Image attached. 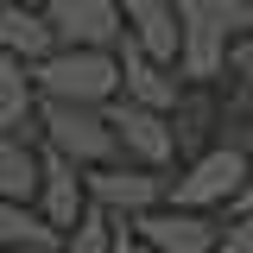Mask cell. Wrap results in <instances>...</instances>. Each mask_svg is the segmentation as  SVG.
I'll use <instances>...</instances> for the list:
<instances>
[{"label":"cell","mask_w":253,"mask_h":253,"mask_svg":"<svg viewBox=\"0 0 253 253\" xmlns=\"http://www.w3.org/2000/svg\"><path fill=\"white\" fill-rule=\"evenodd\" d=\"M38 139L63 152L76 171H101V165H121V146H114V126L101 108H83V101H51L38 95Z\"/></svg>","instance_id":"1"},{"label":"cell","mask_w":253,"mask_h":253,"mask_svg":"<svg viewBox=\"0 0 253 253\" xmlns=\"http://www.w3.org/2000/svg\"><path fill=\"white\" fill-rule=\"evenodd\" d=\"M32 89L51 101H83V108H108L121 95V57L114 51H70L57 44L51 57L32 63Z\"/></svg>","instance_id":"2"},{"label":"cell","mask_w":253,"mask_h":253,"mask_svg":"<svg viewBox=\"0 0 253 253\" xmlns=\"http://www.w3.org/2000/svg\"><path fill=\"white\" fill-rule=\"evenodd\" d=\"M247 171H253V158L247 152H234V146H209V152H196L190 158V171L184 177H171V209H228L234 196H241V184H247Z\"/></svg>","instance_id":"3"},{"label":"cell","mask_w":253,"mask_h":253,"mask_svg":"<svg viewBox=\"0 0 253 253\" xmlns=\"http://www.w3.org/2000/svg\"><path fill=\"white\" fill-rule=\"evenodd\" d=\"M101 114H108V126H114L121 165H146V171H165V165L177 158V139H171V121H165V114L139 108V101H126V95H114Z\"/></svg>","instance_id":"4"},{"label":"cell","mask_w":253,"mask_h":253,"mask_svg":"<svg viewBox=\"0 0 253 253\" xmlns=\"http://www.w3.org/2000/svg\"><path fill=\"white\" fill-rule=\"evenodd\" d=\"M126 234H133L146 253H215L221 221L203 215V209H171V203H158V209H146V215L126 221Z\"/></svg>","instance_id":"5"},{"label":"cell","mask_w":253,"mask_h":253,"mask_svg":"<svg viewBox=\"0 0 253 253\" xmlns=\"http://www.w3.org/2000/svg\"><path fill=\"white\" fill-rule=\"evenodd\" d=\"M83 190H89L95 209H108L114 221H133L146 215V209H158L165 196H171V177L165 171H146V165H101V171H89L83 177Z\"/></svg>","instance_id":"6"},{"label":"cell","mask_w":253,"mask_h":253,"mask_svg":"<svg viewBox=\"0 0 253 253\" xmlns=\"http://www.w3.org/2000/svg\"><path fill=\"white\" fill-rule=\"evenodd\" d=\"M51 32H57V44L70 51H114L121 44V0H32Z\"/></svg>","instance_id":"7"},{"label":"cell","mask_w":253,"mask_h":253,"mask_svg":"<svg viewBox=\"0 0 253 253\" xmlns=\"http://www.w3.org/2000/svg\"><path fill=\"white\" fill-rule=\"evenodd\" d=\"M221 70H228V32L215 26L209 0H177V76L203 89Z\"/></svg>","instance_id":"8"},{"label":"cell","mask_w":253,"mask_h":253,"mask_svg":"<svg viewBox=\"0 0 253 253\" xmlns=\"http://www.w3.org/2000/svg\"><path fill=\"white\" fill-rule=\"evenodd\" d=\"M32 203H38V215L51 221L57 234H70L76 221L89 215V190H83V171H76L63 152H51V146L38 152V196H32Z\"/></svg>","instance_id":"9"},{"label":"cell","mask_w":253,"mask_h":253,"mask_svg":"<svg viewBox=\"0 0 253 253\" xmlns=\"http://www.w3.org/2000/svg\"><path fill=\"white\" fill-rule=\"evenodd\" d=\"M114 57H121V95L126 101H139V108H152V114H171V108H177V95H184L177 76H171L165 63H152L126 32H121V44H114Z\"/></svg>","instance_id":"10"},{"label":"cell","mask_w":253,"mask_h":253,"mask_svg":"<svg viewBox=\"0 0 253 253\" xmlns=\"http://www.w3.org/2000/svg\"><path fill=\"white\" fill-rule=\"evenodd\" d=\"M121 26L152 63L177 70V0H121Z\"/></svg>","instance_id":"11"},{"label":"cell","mask_w":253,"mask_h":253,"mask_svg":"<svg viewBox=\"0 0 253 253\" xmlns=\"http://www.w3.org/2000/svg\"><path fill=\"white\" fill-rule=\"evenodd\" d=\"M0 133L38 139V89H32V63L0 51Z\"/></svg>","instance_id":"12"},{"label":"cell","mask_w":253,"mask_h":253,"mask_svg":"<svg viewBox=\"0 0 253 253\" xmlns=\"http://www.w3.org/2000/svg\"><path fill=\"white\" fill-rule=\"evenodd\" d=\"M0 51L19 63H38L57 51V32H51V19L32 6V0H19V6H0Z\"/></svg>","instance_id":"13"},{"label":"cell","mask_w":253,"mask_h":253,"mask_svg":"<svg viewBox=\"0 0 253 253\" xmlns=\"http://www.w3.org/2000/svg\"><path fill=\"white\" fill-rule=\"evenodd\" d=\"M57 228L32 203H0V253H57Z\"/></svg>","instance_id":"14"},{"label":"cell","mask_w":253,"mask_h":253,"mask_svg":"<svg viewBox=\"0 0 253 253\" xmlns=\"http://www.w3.org/2000/svg\"><path fill=\"white\" fill-rule=\"evenodd\" d=\"M32 196H38V146L0 133V203H32Z\"/></svg>","instance_id":"15"},{"label":"cell","mask_w":253,"mask_h":253,"mask_svg":"<svg viewBox=\"0 0 253 253\" xmlns=\"http://www.w3.org/2000/svg\"><path fill=\"white\" fill-rule=\"evenodd\" d=\"M165 121H171L177 152L196 158V152H203V139H209V126L221 121V108H215V95H209V89H184V95H177V108H171Z\"/></svg>","instance_id":"16"},{"label":"cell","mask_w":253,"mask_h":253,"mask_svg":"<svg viewBox=\"0 0 253 253\" xmlns=\"http://www.w3.org/2000/svg\"><path fill=\"white\" fill-rule=\"evenodd\" d=\"M114 228H121V221L108 215V209H95V203H89V215L57 241V253H108V247H114Z\"/></svg>","instance_id":"17"},{"label":"cell","mask_w":253,"mask_h":253,"mask_svg":"<svg viewBox=\"0 0 253 253\" xmlns=\"http://www.w3.org/2000/svg\"><path fill=\"white\" fill-rule=\"evenodd\" d=\"M209 13H215V26L228 32V44H234V38H253V0H209Z\"/></svg>","instance_id":"18"},{"label":"cell","mask_w":253,"mask_h":253,"mask_svg":"<svg viewBox=\"0 0 253 253\" xmlns=\"http://www.w3.org/2000/svg\"><path fill=\"white\" fill-rule=\"evenodd\" d=\"M215 253H253V215H234L228 228H221Z\"/></svg>","instance_id":"19"},{"label":"cell","mask_w":253,"mask_h":253,"mask_svg":"<svg viewBox=\"0 0 253 253\" xmlns=\"http://www.w3.org/2000/svg\"><path fill=\"white\" fill-rule=\"evenodd\" d=\"M228 76H234L241 89H253V38H234V44H228Z\"/></svg>","instance_id":"20"},{"label":"cell","mask_w":253,"mask_h":253,"mask_svg":"<svg viewBox=\"0 0 253 253\" xmlns=\"http://www.w3.org/2000/svg\"><path fill=\"white\" fill-rule=\"evenodd\" d=\"M234 215H253V171H247V184H241V196H234Z\"/></svg>","instance_id":"21"},{"label":"cell","mask_w":253,"mask_h":253,"mask_svg":"<svg viewBox=\"0 0 253 253\" xmlns=\"http://www.w3.org/2000/svg\"><path fill=\"white\" fill-rule=\"evenodd\" d=\"M108 253H146V247H139V241H133L126 228H114V247H108Z\"/></svg>","instance_id":"22"},{"label":"cell","mask_w":253,"mask_h":253,"mask_svg":"<svg viewBox=\"0 0 253 253\" xmlns=\"http://www.w3.org/2000/svg\"><path fill=\"white\" fill-rule=\"evenodd\" d=\"M0 6H19V0H0Z\"/></svg>","instance_id":"23"}]
</instances>
